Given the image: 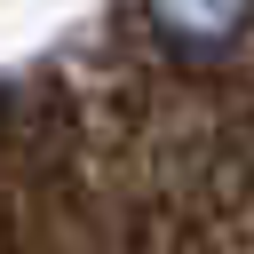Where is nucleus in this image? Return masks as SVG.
Listing matches in <instances>:
<instances>
[{
	"label": "nucleus",
	"instance_id": "f257e3e1",
	"mask_svg": "<svg viewBox=\"0 0 254 254\" xmlns=\"http://www.w3.org/2000/svg\"><path fill=\"white\" fill-rule=\"evenodd\" d=\"M246 16H254V0H151V24H159L175 48H190V56L230 48V40L246 32Z\"/></svg>",
	"mask_w": 254,
	"mask_h": 254
}]
</instances>
